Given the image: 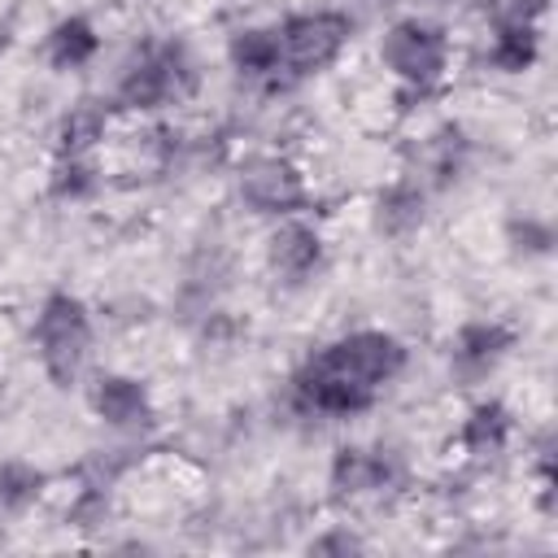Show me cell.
I'll return each instance as SVG.
<instances>
[{"mask_svg": "<svg viewBox=\"0 0 558 558\" xmlns=\"http://www.w3.org/2000/svg\"><path fill=\"white\" fill-rule=\"evenodd\" d=\"M401 371L405 344L392 331H349L305 357L292 375V405L323 418H353L366 414L379 401V388H388Z\"/></svg>", "mask_w": 558, "mask_h": 558, "instance_id": "6da1fadb", "label": "cell"}, {"mask_svg": "<svg viewBox=\"0 0 558 558\" xmlns=\"http://www.w3.org/2000/svg\"><path fill=\"white\" fill-rule=\"evenodd\" d=\"M35 344H39L44 375L57 388L78 384V371L92 353V314H87V305L70 292H52L35 314Z\"/></svg>", "mask_w": 558, "mask_h": 558, "instance_id": "7a4b0ae2", "label": "cell"}, {"mask_svg": "<svg viewBox=\"0 0 558 558\" xmlns=\"http://www.w3.org/2000/svg\"><path fill=\"white\" fill-rule=\"evenodd\" d=\"M196 87V61L187 52V44L166 39V44H148L118 78V105L126 109H161L179 96H187Z\"/></svg>", "mask_w": 558, "mask_h": 558, "instance_id": "3957f363", "label": "cell"}, {"mask_svg": "<svg viewBox=\"0 0 558 558\" xmlns=\"http://www.w3.org/2000/svg\"><path fill=\"white\" fill-rule=\"evenodd\" d=\"M379 61L410 87V92H432L440 87L445 70H449V35L445 26L427 22V17H401L384 31L379 39Z\"/></svg>", "mask_w": 558, "mask_h": 558, "instance_id": "277c9868", "label": "cell"}, {"mask_svg": "<svg viewBox=\"0 0 558 558\" xmlns=\"http://www.w3.org/2000/svg\"><path fill=\"white\" fill-rule=\"evenodd\" d=\"M275 31H279V70L305 78V74L327 70L344 52V44L353 35V22L336 9H314V13L283 17Z\"/></svg>", "mask_w": 558, "mask_h": 558, "instance_id": "5b68a950", "label": "cell"}, {"mask_svg": "<svg viewBox=\"0 0 558 558\" xmlns=\"http://www.w3.org/2000/svg\"><path fill=\"white\" fill-rule=\"evenodd\" d=\"M240 201L253 214L288 218L310 201V187H305V174L288 157H257L240 174Z\"/></svg>", "mask_w": 558, "mask_h": 558, "instance_id": "8992f818", "label": "cell"}, {"mask_svg": "<svg viewBox=\"0 0 558 558\" xmlns=\"http://www.w3.org/2000/svg\"><path fill=\"white\" fill-rule=\"evenodd\" d=\"M87 401H92L96 418L118 427V432H148L157 418L153 397L135 375H96Z\"/></svg>", "mask_w": 558, "mask_h": 558, "instance_id": "52a82bcc", "label": "cell"}, {"mask_svg": "<svg viewBox=\"0 0 558 558\" xmlns=\"http://www.w3.org/2000/svg\"><path fill=\"white\" fill-rule=\"evenodd\" d=\"M514 349V327L497 323V318H471L453 331V344H449V362H453V375L458 379H480L488 375L506 353Z\"/></svg>", "mask_w": 558, "mask_h": 558, "instance_id": "ba28073f", "label": "cell"}, {"mask_svg": "<svg viewBox=\"0 0 558 558\" xmlns=\"http://www.w3.org/2000/svg\"><path fill=\"white\" fill-rule=\"evenodd\" d=\"M266 262L288 283H301L323 262V235H318V227H310L305 218H292L288 214V222H279L270 231V240H266Z\"/></svg>", "mask_w": 558, "mask_h": 558, "instance_id": "9c48e42d", "label": "cell"}, {"mask_svg": "<svg viewBox=\"0 0 558 558\" xmlns=\"http://www.w3.org/2000/svg\"><path fill=\"white\" fill-rule=\"evenodd\" d=\"M327 480H331L336 497H362V493H375V488H384L392 480V462H388L384 449L344 445V449H336Z\"/></svg>", "mask_w": 558, "mask_h": 558, "instance_id": "30bf717a", "label": "cell"}, {"mask_svg": "<svg viewBox=\"0 0 558 558\" xmlns=\"http://www.w3.org/2000/svg\"><path fill=\"white\" fill-rule=\"evenodd\" d=\"M510 432H514V414L488 397V401H475L458 427V445L471 453V458H497L506 445H510Z\"/></svg>", "mask_w": 558, "mask_h": 558, "instance_id": "8fae6325", "label": "cell"}, {"mask_svg": "<svg viewBox=\"0 0 558 558\" xmlns=\"http://www.w3.org/2000/svg\"><path fill=\"white\" fill-rule=\"evenodd\" d=\"M44 52H48V65L52 70H83L96 52H100V35H96V26L83 17V13H70V17H61L52 31H48V44H44Z\"/></svg>", "mask_w": 558, "mask_h": 558, "instance_id": "7c38bea8", "label": "cell"}, {"mask_svg": "<svg viewBox=\"0 0 558 558\" xmlns=\"http://www.w3.org/2000/svg\"><path fill=\"white\" fill-rule=\"evenodd\" d=\"M109 131V109L100 100H78L57 122V157H87Z\"/></svg>", "mask_w": 558, "mask_h": 558, "instance_id": "4fadbf2b", "label": "cell"}, {"mask_svg": "<svg viewBox=\"0 0 558 558\" xmlns=\"http://www.w3.org/2000/svg\"><path fill=\"white\" fill-rule=\"evenodd\" d=\"M541 57V31L536 22H501L488 44V65L501 74H523Z\"/></svg>", "mask_w": 558, "mask_h": 558, "instance_id": "5bb4252c", "label": "cell"}, {"mask_svg": "<svg viewBox=\"0 0 558 558\" xmlns=\"http://www.w3.org/2000/svg\"><path fill=\"white\" fill-rule=\"evenodd\" d=\"M227 57L248 78H270L279 70V31L275 26H240L227 39Z\"/></svg>", "mask_w": 558, "mask_h": 558, "instance_id": "9a60e30c", "label": "cell"}, {"mask_svg": "<svg viewBox=\"0 0 558 558\" xmlns=\"http://www.w3.org/2000/svg\"><path fill=\"white\" fill-rule=\"evenodd\" d=\"M427 205V196H423V187H414V183H388L384 192H379V201H375V227L384 231V235H392V240H401V235H410V231H418L423 227V209Z\"/></svg>", "mask_w": 558, "mask_h": 558, "instance_id": "2e32d148", "label": "cell"}, {"mask_svg": "<svg viewBox=\"0 0 558 558\" xmlns=\"http://www.w3.org/2000/svg\"><path fill=\"white\" fill-rule=\"evenodd\" d=\"M44 484H48V475L39 466H31L22 458L0 462V523L17 519L22 510H31L44 497Z\"/></svg>", "mask_w": 558, "mask_h": 558, "instance_id": "e0dca14e", "label": "cell"}, {"mask_svg": "<svg viewBox=\"0 0 558 558\" xmlns=\"http://www.w3.org/2000/svg\"><path fill=\"white\" fill-rule=\"evenodd\" d=\"M48 187H52L57 201H87L100 187V170L87 157H57V166L48 174Z\"/></svg>", "mask_w": 558, "mask_h": 558, "instance_id": "ac0fdd59", "label": "cell"}, {"mask_svg": "<svg viewBox=\"0 0 558 558\" xmlns=\"http://www.w3.org/2000/svg\"><path fill=\"white\" fill-rule=\"evenodd\" d=\"M510 244H514L519 253H527V257H541V253H549L554 231H549V222H541V218H514V222H510Z\"/></svg>", "mask_w": 558, "mask_h": 558, "instance_id": "d6986e66", "label": "cell"}, {"mask_svg": "<svg viewBox=\"0 0 558 558\" xmlns=\"http://www.w3.org/2000/svg\"><path fill=\"white\" fill-rule=\"evenodd\" d=\"M357 549H366V541L349 527H331L318 541H310V554H357Z\"/></svg>", "mask_w": 558, "mask_h": 558, "instance_id": "ffe728a7", "label": "cell"}, {"mask_svg": "<svg viewBox=\"0 0 558 558\" xmlns=\"http://www.w3.org/2000/svg\"><path fill=\"white\" fill-rule=\"evenodd\" d=\"M9 44H13V26H9L4 17H0V57L9 52Z\"/></svg>", "mask_w": 558, "mask_h": 558, "instance_id": "44dd1931", "label": "cell"}]
</instances>
